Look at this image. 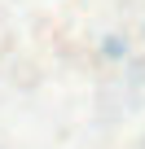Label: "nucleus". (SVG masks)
<instances>
[]
</instances>
